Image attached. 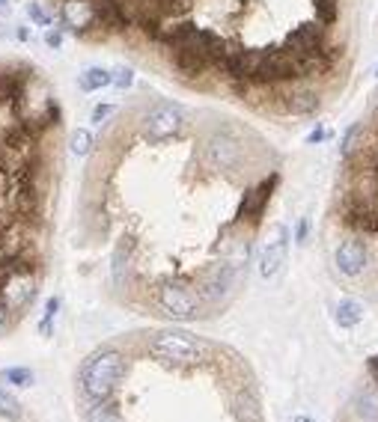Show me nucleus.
Listing matches in <instances>:
<instances>
[{
  "instance_id": "obj_23",
  "label": "nucleus",
  "mask_w": 378,
  "mask_h": 422,
  "mask_svg": "<svg viewBox=\"0 0 378 422\" xmlns=\"http://www.w3.org/2000/svg\"><path fill=\"white\" fill-rule=\"evenodd\" d=\"M45 45L51 51H60L63 48V27H48V30H45Z\"/></svg>"
},
{
  "instance_id": "obj_16",
  "label": "nucleus",
  "mask_w": 378,
  "mask_h": 422,
  "mask_svg": "<svg viewBox=\"0 0 378 422\" xmlns=\"http://www.w3.org/2000/svg\"><path fill=\"white\" fill-rule=\"evenodd\" d=\"M313 9H316V21H322L325 27H331L340 18V0H313Z\"/></svg>"
},
{
  "instance_id": "obj_31",
  "label": "nucleus",
  "mask_w": 378,
  "mask_h": 422,
  "mask_svg": "<svg viewBox=\"0 0 378 422\" xmlns=\"http://www.w3.org/2000/svg\"><path fill=\"white\" fill-rule=\"evenodd\" d=\"M370 366H372V372L378 375V357H372V360H370Z\"/></svg>"
},
{
  "instance_id": "obj_11",
  "label": "nucleus",
  "mask_w": 378,
  "mask_h": 422,
  "mask_svg": "<svg viewBox=\"0 0 378 422\" xmlns=\"http://www.w3.org/2000/svg\"><path fill=\"white\" fill-rule=\"evenodd\" d=\"M283 259H286V226H274L263 244V253H259V276L271 280L280 271Z\"/></svg>"
},
{
  "instance_id": "obj_14",
  "label": "nucleus",
  "mask_w": 378,
  "mask_h": 422,
  "mask_svg": "<svg viewBox=\"0 0 378 422\" xmlns=\"http://www.w3.org/2000/svg\"><path fill=\"white\" fill-rule=\"evenodd\" d=\"M110 83H113V71L101 69V66H90L84 75H78V86L84 93H98V90H105V86H110Z\"/></svg>"
},
{
  "instance_id": "obj_19",
  "label": "nucleus",
  "mask_w": 378,
  "mask_h": 422,
  "mask_svg": "<svg viewBox=\"0 0 378 422\" xmlns=\"http://www.w3.org/2000/svg\"><path fill=\"white\" fill-rule=\"evenodd\" d=\"M90 149H93V134L78 128L75 134H71V152H75L78 158H84V155H90Z\"/></svg>"
},
{
  "instance_id": "obj_8",
  "label": "nucleus",
  "mask_w": 378,
  "mask_h": 422,
  "mask_svg": "<svg viewBox=\"0 0 378 422\" xmlns=\"http://www.w3.org/2000/svg\"><path fill=\"white\" fill-rule=\"evenodd\" d=\"M170 60H173V69L179 71L182 78L194 81V78H206L209 71H214V63L209 60V54L202 51L200 45H194V39L188 45L170 51Z\"/></svg>"
},
{
  "instance_id": "obj_6",
  "label": "nucleus",
  "mask_w": 378,
  "mask_h": 422,
  "mask_svg": "<svg viewBox=\"0 0 378 422\" xmlns=\"http://www.w3.org/2000/svg\"><path fill=\"white\" fill-rule=\"evenodd\" d=\"M202 158L214 167V170H236L241 164V158H244V146H241V140L232 134V131H214V134L209 137L206 143V149H202Z\"/></svg>"
},
{
  "instance_id": "obj_12",
  "label": "nucleus",
  "mask_w": 378,
  "mask_h": 422,
  "mask_svg": "<svg viewBox=\"0 0 378 422\" xmlns=\"http://www.w3.org/2000/svg\"><path fill=\"white\" fill-rule=\"evenodd\" d=\"M333 259H337L340 274L357 276L363 268H367V244L357 241V238H348V241H343L337 247V256H333Z\"/></svg>"
},
{
  "instance_id": "obj_7",
  "label": "nucleus",
  "mask_w": 378,
  "mask_h": 422,
  "mask_svg": "<svg viewBox=\"0 0 378 422\" xmlns=\"http://www.w3.org/2000/svg\"><path fill=\"white\" fill-rule=\"evenodd\" d=\"M155 300L167 315H176V318H194L202 310L200 295L191 292V288L182 286V283H164L161 288H158Z\"/></svg>"
},
{
  "instance_id": "obj_22",
  "label": "nucleus",
  "mask_w": 378,
  "mask_h": 422,
  "mask_svg": "<svg viewBox=\"0 0 378 422\" xmlns=\"http://www.w3.org/2000/svg\"><path fill=\"white\" fill-rule=\"evenodd\" d=\"M113 83L120 86V90H128V86L134 83V69H132V66H122V69H116V71H113Z\"/></svg>"
},
{
  "instance_id": "obj_17",
  "label": "nucleus",
  "mask_w": 378,
  "mask_h": 422,
  "mask_svg": "<svg viewBox=\"0 0 378 422\" xmlns=\"http://www.w3.org/2000/svg\"><path fill=\"white\" fill-rule=\"evenodd\" d=\"M4 381L16 384V387H30L33 384V372L24 369V366H9V369H4Z\"/></svg>"
},
{
  "instance_id": "obj_9",
  "label": "nucleus",
  "mask_w": 378,
  "mask_h": 422,
  "mask_svg": "<svg viewBox=\"0 0 378 422\" xmlns=\"http://www.w3.org/2000/svg\"><path fill=\"white\" fill-rule=\"evenodd\" d=\"M277 182H280V172H271L268 179H263L256 187H251V191L244 194L241 206H239V214H236L239 221H259L263 211H265V206H268L271 194H274V187H277Z\"/></svg>"
},
{
  "instance_id": "obj_5",
  "label": "nucleus",
  "mask_w": 378,
  "mask_h": 422,
  "mask_svg": "<svg viewBox=\"0 0 378 422\" xmlns=\"http://www.w3.org/2000/svg\"><path fill=\"white\" fill-rule=\"evenodd\" d=\"M60 27L78 39H108L98 27L93 0H63L60 4Z\"/></svg>"
},
{
  "instance_id": "obj_20",
  "label": "nucleus",
  "mask_w": 378,
  "mask_h": 422,
  "mask_svg": "<svg viewBox=\"0 0 378 422\" xmlns=\"http://www.w3.org/2000/svg\"><path fill=\"white\" fill-rule=\"evenodd\" d=\"M27 18H30L36 27H51L54 24V16L42 9V4H27Z\"/></svg>"
},
{
  "instance_id": "obj_29",
  "label": "nucleus",
  "mask_w": 378,
  "mask_h": 422,
  "mask_svg": "<svg viewBox=\"0 0 378 422\" xmlns=\"http://www.w3.org/2000/svg\"><path fill=\"white\" fill-rule=\"evenodd\" d=\"M6 315H9V307H6L4 300H0V330L6 327Z\"/></svg>"
},
{
  "instance_id": "obj_30",
  "label": "nucleus",
  "mask_w": 378,
  "mask_h": 422,
  "mask_svg": "<svg viewBox=\"0 0 378 422\" xmlns=\"http://www.w3.org/2000/svg\"><path fill=\"white\" fill-rule=\"evenodd\" d=\"M9 9H12V0H0V16H9Z\"/></svg>"
},
{
  "instance_id": "obj_26",
  "label": "nucleus",
  "mask_w": 378,
  "mask_h": 422,
  "mask_svg": "<svg viewBox=\"0 0 378 422\" xmlns=\"http://www.w3.org/2000/svg\"><path fill=\"white\" fill-rule=\"evenodd\" d=\"M113 110H116L113 105H98V107L93 110V122H96V125H101V122H105V119H108V116H110Z\"/></svg>"
},
{
  "instance_id": "obj_4",
  "label": "nucleus",
  "mask_w": 378,
  "mask_h": 422,
  "mask_svg": "<svg viewBox=\"0 0 378 422\" xmlns=\"http://www.w3.org/2000/svg\"><path fill=\"white\" fill-rule=\"evenodd\" d=\"M185 131V110L173 101H158L140 122V137L147 143H164L170 137H179Z\"/></svg>"
},
{
  "instance_id": "obj_1",
  "label": "nucleus",
  "mask_w": 378,
  "mask_h": 422,
  "mask_svg": "<svg viewBox=\"0 0 378 422\" xmlns=\"http://www.w3.org/2000/svg\"><path fill=\"white\" fill-rule=\"evenodd\" d=\"M9 110H12V116H16V122L27 125L36 137L48 134L51 128L60 125V105H57L48 81L42 78L39 71H33V75L27 78L24 90L9 105Z\"/></svg>"
},
{
  "instance_id": "obj_18",
  "label": "nucleus",
  "mask_w": 378,
  "mask_h": 422,
  "mask_svg": "<svg viewBox=\"0 0 378 422\" xmlns=\"http://www.w3.org/2000/svg\"><path fill=\"white\" fill-rule=\"evenodd\" d=\"M57 312H60V298H48L45 300V315H42V322H39V333H42V336H51V324H54Z\"/></svg>"
},
{
  "instance_id": "obj_3",
  "label": "nucleus",
  "mask_w": 378,
  "mask_h": 422,
  "mask_svg": "<svg viewBox=\"0 0 378 422\" xmlns=\"http://www.w3.org/2000/svg\"><path fill=\"white\" fill-rule=\"evenodd\" d=\"M149 351L167 363H182V366H188V363H197L206 357L209 345L185 330H164L149 342Z\"/></svg>"
},
{
  "instance_id": "obj_2",
  "label": "nucleus",
  "mask_w": 378,
  "mask_h": 422,
  "mask_svg": "<svg viewBox=\"0 0 378 422\" xmlns=\"http://www.w3.org/2000/svg\"><path fill=\"white\" fill-rule=\"evenodd\" d=\"M125 375V357L120 351H113V348H105V351H96L93 357L84 360L81 366V389L84 396L101 404L113 396V389L120 387Z\"/></svg>"
},
{
  "instance_id": "obj_25",
  "label": "nucleus",
  "mask_w": 378,
  "mask_h": 422,
  "mask_svg": "<svg viewBox=\"0 0 378 422\" xmlns=\"http://www.w3.org/2000/svg\"><path fill=\"white\" fill-rule=\"evenodd\" d=\"M307 235H310V221H307V217H301L298 229H295V241L298 244H307Z\"/></svg>"
},
{
  "instance_id": "obj_21",
  "label": "nucleus",
  "mask_w": 378,
  "mask_h": 422,
  "mask_svg": "<svg viewBox=\"0 0 378 422\" xmlns=\"http://www.w3.org/2000/svg\"><path fill=\"white\" fill-rule=\"evenodd\" d=\"M0 414H6V416H12V419H18V416H21L18 402L12 399V396H6L4 389H0Z\"/></svg>"
},
{
  "instance_id": "obj_33",
  "label": "nucleus",
  "mask_w": 378,
  "mask_h": 422,
  "mask_svg": "<svg viewBox=\"0 0 378 422\" xmlns=\"http://www.w3.org/2000/svg\"><path fill=\"white\" fill-rule=\"evenodd\" d=\"M375 78H378V69H375Z\"/></svg>"
},
{
  "instance_id": "obj_10",
  "label": "nucleus",
  "mask_w": 378,
  "mask_h": 422,
  "mask_svg": "<svg viewBox=\"0 0 378 422\" xmlns=\"http://www.w3.org/2000/svg\"><path fill=\"white\" fill-rule=\"evenodd\" d=\"M197 30L200 27L188 16H173L161 24V30H158V36H155V45H161L164 51H176L182 45H188V42L197 36Z\"/></svg>"
},
{
  "instance_id": "obj_15",
  "label": "nucleus",
  "mask_w": 378,
  "mask_h": 422,
  "mask_svg": "<svg viewBox=\"0 0 378 422\" xmlns=\"http://www.w3.org/2000/svg\"><path fill=\"white\" fill-rule=\"evenodd\" d=\"M363 322V307L357 300H340L337 303V324L340 327H357Z\"/></svg>"
},
{
  "instance_id": "obj_32",
  "label": "nucleus",
  "mask_w": 378,
  "mask_h": 422,
  "mask_svg": "<svg viewBox=\"0 0 378 422\" xmlns=\"http://www.w3.org/2000/svg\"><path fill=\"white\" fill-rule=\"evenodd\" d=\"M292 422H313V419H310V416H295Z\"/></svg>"
},
{
  "instance_id": "obj_28",
  "label": "nucleus",
  "mask_w": 378,
  "mask_h": 422,
  "mask_svg": "<svg viewBox=\"0 0 378 422\" xmlns=\"http://www.w3.org/2000/svg\"><path fill=\"white\" fill-rule=\"evenodd\" d=\"M16 39H18V42H30V30H27V24H18V27H16Z\"/></svg>"
},
{
  "instance_id": "obj_13",
  "label": "nucleus",
  "mask_w": 378,
  "mask_h": 422,
  "mask_svg": "<svg viewBox=\"0 0 378 422\" xmlns=\"http://www.w3.org/2000/svg\"><path fill=\"white\" fill-rule=\"evenodd\" d=\"M283 110L286 113H292V116H310V113H316L319 110V95L313 93V90H304V86H298V90H292V93H283Z\"/></svg>"
},
{
  "instance_id": "obj_27",
  "label": "nucleus",
  "mask_w": 378,
  "mask_h": 422,
  "mask_svg": "<svg viewBox=\"0 0 378 422\" xmlns=\"http://www.w3.org/2000/svg\"><path fill=\"white\" fill-rule=\"evenodd\" d=\"M325 137H328V131H325V128H322V125H319V128H316V131H313V134H310V137H307V143H322V140H325Z\"/></svg>"
},
{
  "instance_id": "obj_24",
  "label": "nucleus",
  "mask_w": 378,
  "mask_h": 422,
  "mask_svg": "<svg viewBox=\"0 0 378 422\" xmlns=\"http://www.w3.org/2000/svg\"><path fill=\"white\" fill-rule=\"evenodd\" d=\"M90 422H122L120 416H116L110 407H93V414H90Z\"/></svg>"
}]
</instances>
